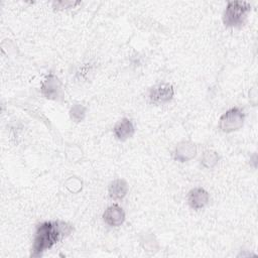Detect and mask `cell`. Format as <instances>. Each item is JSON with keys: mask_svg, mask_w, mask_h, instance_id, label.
I'll use <instances>...</instances> for the list:
<instances>
[{"mask_svg": "<svg viewBox=\"0 0 258 258\" xmlns=\"http://www.w3.org/2000/svg\"><path fill=\"white\" fill-rule=\"evenodd\" d=\"M174 95L173 87L168 83H162L154 86L149 91V98L152 103L163 104L172 99Z\"/></svg>", "mask_w": 258, "mask_h": 258, "instance_id": "obj_5", "label": "cell"}, {"mask_svg": "<svg viewBox=\"0 0 258 258\" xmlns=\"http://www.w3.org/2000/svg\"><path fill=\"white\" fill-rule=\"evenodd\" d=\"M251 10V5L245 1H231L224 11L223 22L228 27L243 25Z\"/></svg>", "mask_w": 258, "mask_h": 258, "instance_id": "obj_2", "label": "cell"}, {"mask_svg": "<svg viewBox=\"0 0 258 258\" xmlns=\"http://www.w3.org/2000/svg\"><path fill=\"white\" fill-rule=\"evenodd\" d=\"M40 90L42 95L50 100H59L63 96L61 83L58 78L53 74H49L45 78V80L41 84Z\"/></svg>", "mask_w": 258, "mask_h": 258, "instance_id": "obj_4", "label": "cell"}, {"mask_svg": "<svg viewBox=\"0 0 258 258\" xmlns=\"http://www.w3.org/2000/svg\"><path fill=\"white\" fill-rule=\"evenodd\" d=\"M218 160H219V155L216 151L207 150L204 152V154L201 158V163L206 168H212L217 164Z\"/></svg>", "mask_w": 258, "mask_h": 258, "instance_id": "obj_11", "label": "cell"}, {"mask_svg": "<svg viewBox=\"0 0 258 258\" xmlns=\"http://www.w3.org/2000/svg\"><path fill=\"white\" fill-rule=\"evenodd\" d=\"M209 200H210V197L208 191L202 187L192 188L188 192V197H187L189 206L195 210L203 209L209 203Z\"/></svg>", "mask_w": 258, "mask_h": 258, "instance_id": "obj_8", "label": "cell"}, {"mask_svg": "<svg viewBox=\"0 0 258 258\" xmlns=\"http://www.w3.org/2000/svg\"><path fill=\"white\" fill-rule=\"evenodd\" d=\"M244 119L245 115L243 111L238 107H234L221 116L219 127L223 132L230 133L240 129L244 124Z\"/></svg>", "mask_w": 258, "mask_h": 258, "instance_id": "obj_3", "label": "cell"}, {"mask_svg": "<svg viewBox=\"0 0 258 258\" xmlns=\"http://www.w3.org/2000/svg\"><path fill=\"white\" fill-rule=\"evenodd\" d=\"M67 188L72 192H78L82 188V181L77 176H70L66 181Z\"/></svg>", "mask_w": 258, "mask_h": 258, "instance_id": "obj_13", "label": "cell"}, {"mask_svg": "<svg viewBox=\"0 0 258 258\" xmlns=\"http://www.w3.org/2000/svg\"><path fill=\"white\" fill-rule=\"evenodd\" d=\"M104 222L111 227H118L125 221V213L118 205L108 207L103 214Z\"/></svg>", "mask_w": 258, "mask_h": 258, "instance_id": "obj_6", "label": "cell"}, {"mask_svg": "<svg viewBox=\"0 0 258 258\" xmlns=\"http://www.w3.org/2000/svg\"><path fill=\"white\" fill-rule=\"evenodd\" d=\"M71 231L72 228L63 222L41 223L36 228L31 256H40L44 251L51 248L61 236L71 233Z\"/></svg>", "mask_w": 258, "mask_h": 258, "instance_id": "obj_1", "label": "cell"}, {"mask_svg": "<svg viewBox=\"0 0 258 258\" xmlns=\"http://www.w3.org/2000/svg\"><path fill=\"white\" fill-rule=\"evenodd\" d=\"M115 137L120 141H125L128 138L132 137L134 134V126L130 119L128 118H122L120 121H118L113 129Z\"/></svg>", "mask_w": 258, "mask_h": 258, "instance_id": "obj_9", "label": "cell"}, {"mask_svg": "<svg viewBox=\"0 0 258 258\" xmlns=\"http://www.w3.org/2000/svg\"><path fill=\"white\" fill-rule=\"evenodd\" d=\"M197 147L190 141H181L177 144L174 150V159L179 162H185L195 157Z\"/></svg>", "mask_w": 258, "mask_h": 258, "instance_id": "obj_7", "label": "cell"}, {"mask_svg": "<svg viewBox=\"0 0 258 258\" xmlns=\"http://www.w3.org/2000/svg\"><path fill=\"white\" fill-rule=\"evenodd\" d=\"M70 116L75 122H81L86 116V108L81 104H76L71 108Z\"/></svg>", "mask_w": 258, "mask_h": 258, "instance_id": "obj_12", "label": "cell"}, {"mask_svg": "<svg viewBox=\"0 0 258 258\" xmlns=\"http://www.w3.org/2000/svg\"><path fill=\"white\" fill-rule=\"evenodd\" d=\"M128 192V183L121 178L113 180L109 185V195L114 200L123 199Z\"/></svg>", "mask_w": 258, "mask_h": 258, "instance_id": "obj_10", "label": "cell"}]
</instances>
